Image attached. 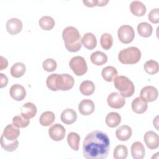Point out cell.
<instances>
[{
  "label": "cell",
  "mask_w": 159,
  "mask_h": 159,
  "mask_svg": "<svg viewBox=\"0 0 159 159\" xmlns=\"http://www.w3.org/2000/svg\"><path fill=\"white\" fill-rule=\"evenodd\" d=\"M109 150V138L102 131H92L83 140V156L87 159H104L108 156Z\"/></svg>",
  "instance_id": "cell-1"
},
{
  "label": "cell",
  "mask_w": 159,
  "mask_h": 159,
  "mask_svg": "<svg viewBox=\"0 0 159 159\" xmlns=\"http://www.w3.org/2000/svg\"><path fill=\"white\" fill-rule=\"evenodd\" d=\"M62 37L66 48L71 52L79 51L82 46L81 38L78 30L73 26H68L62 32Z\"/></svg>",
  "instance_id": "cell-2"
},
{
  "label": "cell",
  "mask_w": 159,
  "mask_h": 159,
  "mask_svg": "<svg viewBox=\"0 0 159 159\" xmlns=\"http://www.w3.org/2000/svg\"><path fill=\"white\" fill-rule=\"evenodd\" d=\"M115 88L124 98L131 97L135 91L133 82L125 76H117L114 80Z\"/></svg>",
  "instance_id": "cell-3"
},
{
  "label": "cell",
  "mask_w": 159,
  "mask_h": 159,
  "mask_svg": "<svg viewBox=\"0 0 159 159\" xmlns=\"http://www.w3.org/2000/svg\"><path fill=\"white\" fill-rule=\"evenodd\" d=\"M141 52L136 47H129L120 50L118 59L123 64H135L141 58Z\"/></svg>",
  "instance_id": "cell-4"
},
{
  "label": "cell",
  "mask_w": 159,
  "mask_h": 159,
  "mask_svg": "<svg viewBox=\"0 0 159 159\" xmlns=\"http://www.w3.org/2000/svg\"><path fill=\"white\" fill-rule=\"evenodd\" d=\"M69 65L73 73L77 76L83 75L88 70L86 61L84 58L81 56L73 57L69 62Z\"/></svg>",
  "instance_id": "cell-5"
},
{
  "label": "cell",
  "mask_w": 159,
  "mask_h": 159,
  "mask_svg": "<svg viewBox=\"0 0 159 159\" xmlns=\"http://www.w3.org/2000/svg\"><path fill=\"white\" fill-rule=\"evenodd\" d=\"M75 84L73 77L69 74H57L56 78V88L57 91H68L71 89Z\"/></svg>",
  "instance_id": "cell-6"
},
{
  "label": "cell",
  "mask_w": 159,
  "mask_h": 159,
  "mask_svg": "<svg viewBox=\"0 0 159 159\" xmlns=\"http://www.w3.org/2000/svg\"><path fill=\"white\" fill-rule=\"evenodd\" d=\"M119 40L123 43L132 42L135 37V32L133 27L129 25H121L117 31Z\"/></svg>",
  "instance_id": "cell-7"
},
{
  "label": "cell",
  "mask_w": 159,
  "mask_h": 159,
  "mask_svg": "<svg viewBox=\"0 0 159 159\" xmlns=\"http://www.w3.org/2000/svg\"><path fill=\"white\" fill-rule=\"evenodd\" d=\"M107 101L108 105L114 109H120L125 104V98L117 92H113L109 94Z\"/></svg>",
  "instance_id": "cell-8"
},
{
  "label": "cell",
  "mask_w": 159,
  "mask_h": 159,
  "mask_svg": "<svg viewBox=\"0 0 159 159\" xmlns=\"http://www.w3.org/2000/svg\"><path fill=\"white\" fill-rule=\"evenodd\" d=\"M66 134L65 127L58 124H55L48 129V135L51 139L54 141H60L64 139Z\"/></svg>",
  "instance_id": "cell-9"
},
{
  "label": "cell",
  "mask_w": 159,
  "mask_h": 159,
  "mask_svg": "<svg viewBox=\"0 0 159 159\" xmlns=\"http://www.w3.org/2000/svg\"><path fill=\"white\" fill-rule=\"evenodd\" d=\"M140 98L147 102H152L157 99L158 95L157 89L153 86L143 87L140 93Z\"/></svg>",
  "instance_id": "cell-10"
},
{
  "label": "cell",
  "mask_w": 159,
  "mask_h": 159,
  "mask_svg": "<svg viewBox=\"0 0 159 159\" xmlns=\"http://www.w3.org/2000/svg\"><path fill=\"white\" fill-rule=\"evenodd\" d=\"M143 140L149 149L155 150L159 146V137L157 133L152 130L147 131L144 134Z\"/></svg>",
  "instance_id": "cell-11"
},
{
  "label": "cell",
  "mask_w": 159,
  "mask_h": 159,
  "mask_svg": "<svg viewBox=\"0 0 159 159\" xmlns=\"http://www.w3.org/2000/svg\"><path fill=\"white\" fill-rule=\"evenodd\" d=\"M22 22L17 18H11L6 22V30L11 35H16L21 32L22 29Z\"/></svg>",
  "instance_id": "cell-12"
},
{
  "label": "cell",
  "mask_w": 159,
  "mask_h": 159,
  "mask_svg": "<svg viewBox=\"0 0 159 159\" xmlns=\"http://www.w3.org/2000/svg\"><path fill=\"white\" fill-rule=\"evenodd\" d=\"M9 94L12 99L20 101L23 100L26 96V91L24 87L19 84H15L11 86Z\"/></svg>",
  "instance_id": "cell-13"
},
{
  "label": "cell",
  "mask_w": 159,
  "mask_h": 159,
  "mask_svg": "<svg viewBox=\"0 0 159 159\" xmlns=\"http://www.w3.org/2000/svg\"><path fill=\"white\" fill-rule=\"evenodd\" d=\"M2 135L7 140L13 141L16 140L19 136L20 130L13 123L9 124L4 128Z\"/></svg>",
  "instance_id": "cell-14"
},
{
  "label": "cell",
  "mask_w": 159,
  "mask_h": 159,
  "mask_svg": "<svg viewBox=\"0 0 159 159\" xmlns=\"http://www.w3.org/2000/svg\"><path fill=\"white\" fill-rule=\"evenodd\" d=\"M95 109L94 102L89 99H83L78 105V110L84 116L91 114Z\"/></svg>",
  "instance_id": "cell-15"
},
{
  "label": "cell",
  "mask_w": 159,
  "mask_h": 159,
  "mask_svg": "<svg viewBox=\"0 0 159 159\" xmlns=\"http://www.w3.org/2000/svg\"><path fill=\"white\" fill-rule=\"evenodd\" d=\"M21 113L20 114L27 119H30L34 117L37 112L36 106L30 102H27L24 103L20 108Z\"/></svg>",
  "instance_id": "cell-16"
},
{
  "label": "cell",
  "mask_w": 159,
  "mask_h": 159,
  "mask_svg": "<svg viewBox=\"0 0 159 159\" xmlns=\"http://www.w3.org/2000/svg\"><path fill=\"white\" fill-rule=\"evenodd\" d=\"M147 108V102L140 97L135 98L132 102V109L137 114H142L145 112Z\"/></svg>",
  "instance_id": "cell-17"
},
{
  "label": "cell",
  "mask_w": 159,
  "mask_h": 159,
  "mask_svg": "<svg viewBox=\"0 0 159 159\" xmlns=\"http://www.w3.org/2000/svg\"><path fill=\"white\" fill-rule=\"evenodd\" d=\"M61 120L65 124L70 125L74 123L77 119L76 112L72 109H66L61 114Z\"/></svg>",
  "instance_id": "cell-18"
},
{
  "label": "cell",
  "mask_w": 159,
  "mask_h": 159,
  "mask_svg": "<svg viewBox=\"0 0 159 159\" xmlns=\"http://www.w3.org/2000/svg\"><path fill=\"white\" fill-rule=\"evenodd\" d=\"M132 131L130 127L127 125H122L118 127L116 131L117 138L120 141H127L132 136Z\"/></svg>",
  "instance_id": "cell-19"
},
{
  "label": "cell",
  "mask_w": 159,
  "mask_h": 159,
  "mask_svg": "<svg viewBox=\"0 0 159 159\" xmlns=\"http://www.w3.org/2000/svg\"><path fill=\"white\" fill-rule=\"evenodd\" d=\"M145 148L139 141L134 142L131 146V154L134 159H142L145 156Z\"/></svg>",
  "instance_id": "cell-20"
},
{
  "label": "cell",
  "mask_w": 159,
  "mask_h": 159,
  "mask_svg": "<svg viewBox=\"0 0 159 159\" xmlns=\"http://www.w3.org/2000/svg\"><path fill=\"white\" fill-rule=\"evenodd\" d=\"M82 45L88 50L94 49L97 45V39L96 36L91 32H87L84 34L81 39Z\"/></svg>",
  "instance_id": "cell-21"
},
{
  "label": "cell",
  "mask_w": 159,
  "mask_h": 159,
  "mask_svg": "<svg viewBox=\"0 0 159 159\" xmlns=\"http://www.w3.org/2000/svg\"><path fill=\"white\" fill-rule=\"evenodd\" d=\"M131 12L139 17L143 16L146 12V7L140 1H133L130 4Z\"/></svg>",
  "instance_id": "cell-22"
},
{
  "label": "cell",
  "mask_w": 159,
  "mask_h": 159,
  "mask_svg": "<svg viewBox=\"0 0 159 159\" xmlns=\"http://www.w3.org/2000/svg\"><path fill=\"white\" fill-rule=\"evenodd\" d=\"M105 122L108 127L111 128L116 127L120 123L121 116L116 112H111L106 116Z\"/></svg>",
  "instance_id": "cell-23"
},
{
  "label": "cell",
  "mask_w": 159,
  "mask_h": 159,
  "mask_svg": "<svg viewBox=\"0 0 159 159\" xmlns=\"http://www.w3.org/2000/svg\"><path fill=\"white\" fill-rule=\"evenodd\" d=\"M118 72L117 69L112 66H107L104 68L101 71V75L103 79L107 81L111 82L117 76Z\"/></svg>",
  "instance_id": "cell-24"
},
{
  "label": "cell",
  "mask_w": 159,
  "mask_h": 159,
  "mask_svg": "<svg viewBox=\"0 0 159 159\" xmlns=\"http://www.w3.org/2000/svg\"><path fill=\"white\" fill-rule=\"evenodd\" d=\"M90 60L93 64L97 66H101L107 62V56L102 52L96 51L91 55Z\"/></svg>",
  "instance_id": "cell-25"
},
{
  "label": "cell",
  "mask_w": 159,
  "mask_h": 159,
  "mask_svg": "<svg viewBox=\"0 0 159 159\" xmlns=\"http://www.w3.org/2000/svg\"><path fill=\"white\" fill-rule=\"evenodd\" d=\"M95 90V85L94 83L89 80L83 81L80 86V91L81 93L84 96H90L93 94Z\"/></svg>",
  "instance_id": "cell-26"
},
{
  "label": "cell",
  "mask_w": 159,
  "mask_h": 159,
  "mask_svg": "<svg viewBox=\"0 0 159 159\" xmlns=\"http://www.w3.org/2000/svg\"><path fill=\"white\" fill-rule=\"evenodd\" d=\"M137 32L139 35L143 37H150L153 32L152 26L146 22H142L137 25Z\"/></svg>",
  "instance_id": "cell-27"
},
{
  "label": "cell",
  "mask_w": 159,
  "mask_h": 159,
  "mask_svg": "<svg viewBox=\"0 0 159 159\" xmlns=\"http://www.w3.org/2000/svg\"><path fill=\"white\" fill-rule=\"evenodd\" d=\"M55 119V116L52 111L43 112L39 117V122L43 126H49Z\"/></svg>",
  "instance_id": "cell-28"
},
{
  "label": "cell",
  "mask_w": 159,
  "mask_h": 159,
  "mask_svg": "<svg viewBox=\"0 0 159 159\" xmlns=\"http://www.w3.org/2000/svg\"><path fill=\"white\" fill-rule=\"evenodd\" d=\"M80 141V136L78 134L71 132L68 134L67 136V142L68 145L73 150L78 151L79 149V145Z\"/></svg>",
  "instance_id": "cell-29"
},
{
  "label": "cell",
  "mask_w": 159,
  "mask_h": 159,
  "mask_svg": "<svg viewBox=\"0 0 159 159\" xmlns=\"http://www.w3.org/2000/svg\"><path fill=\"white\" fill-rule=\"evenodd\" d=\"M25 65L21 62L14 63L11 68V75L14 78H20L24 75L25 72Z\"/></svg>",
  "instance_id": "cell-30"
},
{
  "label": "cell",
  "mask_w": 159,
  "mask_h": 159,
  "mask_svg": "<svg viewBox=\"0 0 159 159\" xmlns=\"http://www.w3.org/2000/svg\"><path fill=\"white\" fill-rule=\"evenodd\" d=\"M1 145L4 150L7 152H13L18 147L19 141L17 139L13 141L7 140L2 135L1 136Z\"/></svg>",
  "instance_id": "cell-31"
},
{
  "label": "cell",
  "mask_w": 159,
  "mask_h": 159,
  "mask_svg": "<svg viewBox=\"0 0 159 159\" xmlns=\"http://www.w3.org/2000/svg\"><path fill=\"white\" fill-rule=\"evenodd\" d=\"M39 24L43 30H50L53 28L55 25V20L52 17L45 16L39 19Z\"/></svg>",
  "instance_id": "cell-32"
},
{
  "label": "cell",
  "mask_w": 159,
  "mask_h": 159,
  "mask_svg": "<svg viewBox=\"0 0 159 159\" xmlns=\"http://www.w3.org/2000/svg\"><path fill=\"white\" fill-rule=\"evenodd\" d=\"M143 68L147 73L150 75H154L158 72L159 65L157 61L149 60L145 62L143 65Z\"/></svg>",
  "instance_id": "cell-33"
},
{
  "label": "cell",
  "mask_w": 159,
  "mask_h": 159,
  "mask_svg": "<svg viewBox=\"0 0 159 159\" xmlns=\"http://www.w3.org/2000/svg\"><path fill=\"white\" fill-rule=\"evenodd\" d=\"M128 155V150L125 145H119L116 147L113 153L115 159H125Z\"/></svg>",
  "instance_id": "cell-34"
},
{
  "label": "cell",
  "mask_w": 159,
  "mask_h": 159,
  "mask_svg": "<svg viewBox=\"0 0 159 159\" xmlns=\"http://www.w3.org/2000/svg\"><path fill=\"white\" fill-rule=\"evenodd\" d=\"M100 43L102 48L104 50H109L113 44V38L111 34L109 33H104L100 39Z\"/></svg>",
  "instance_id": "cell-35"
},
{
  "label": "cell",
  "mask_w": 159,
  "mask_h": 159,
  "mask_svg": "<svg viewBox=\"0 0 159 159\" xmlns=\"http://www.w3.org/2000/svg\"><path fill=\"white\" fill-rule=\"evenodd\" d=\"M30 119L23 117L21 114L16 116L12 118V123L19 128H24L29 125Z\"/></svg>",
  "instance_id": "cell-36"
},
{
  "label": "cell",
  "mask_w": 159,
  "mask_h": 159,
  "mask_svg": "<svg viewBox=\"0 0 159 159\" xmlns=\"http://www.w3.org/2000/svg\"><path fill=\"white\" fill-rule=\"evenodd\" d=\"M42 66H43V68L46 71L52 72L55 71L57 68V61L53 58H47L43 61Z\"/></svg>",
  "instance_id": "cell-37"
},
{
  "label": "cell",
  "mask_w": 159,
  "mask_h": 159,
  "mask_svg": "<svg viewBox=\"0 0 159 159\" xmlns=\"http://www.w3.org/2000/svg\"><path fill=\"white\" fill-rule=\"evenodd\" d=\"M57 73H53L50 75L47 80H46V84L48 89H50L52 91H57V88H56V78H57Z\"/></svg>",
  "instance_id": "cell-38"
},
{
  "label": "cell",
  "mask_w": 159,
  "mask_h": 159,
  "mask_svg": "<svg viewBox=\"0 0 159 159\" xmlns=\"http://www.w3.org/2000/svg\"><path fill=\"white\" fill-rule=\"evenodd\" d=\"M109 2L108 0H83V2L85 6L88 7H94V6H104Z\"/></svg>",
  "instance_id": "cell-39"
},
{
  "label": "cell",
  "mask_w": 159,
  "mask_h": 159,
  "mask_svg": "<svg viewBox=\"0 0 159 159\" xmlns=\"http://www.w3.org/2000/svg\"><path fill=\"white\" fill-rule=\"evenodd\" d=\"M148 18L149 20L153 24L158 23L159 22V9L155 8L152 9L148 15Z\"/></svg>",
  "instance_id": "cell-40"
},
{
  "label": "cell",
  "mask_w": 159,
  "mask_h": 159,
  "mask_svg": "<svg viewBox=\"0 0 159 159\" xmlns=\"http://www.w3.org/2000/svg\"><path fill=\"white\" fill-rule=\"evenodd\" d=\"M0 88H2L3 87L6 86L8 83V78L7 77L4 75L3 73H0Z\"/></svg>",
  "instance_id": "cell-41"
},
{
  "label": "cell",
  "mask_w": 159,
  "mask_h": 159,
  "mask_svg": "<svg viewBox=\"0 0 159 159\" xmlns=\"http://www.w3.org/2000/svg\"><path fill=\"white\" fill-rule=\"evenodd\" d=\"M0 70H2L4 68H6L8 66V61L6 58L2 56L0 57Z\"/></svg>",
  "instance_id": "cell-42"
}]
</instances>
